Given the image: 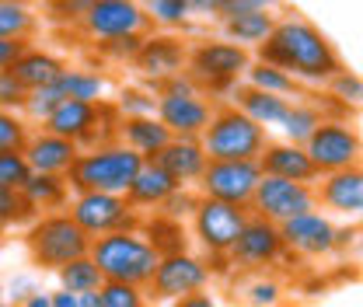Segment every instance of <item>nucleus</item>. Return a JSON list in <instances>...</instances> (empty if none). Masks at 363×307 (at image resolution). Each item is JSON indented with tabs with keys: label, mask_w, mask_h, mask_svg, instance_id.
<instances>
[{
	"label": "nucleus",
	"mask_w": 363,
	"mask_h": 307,
	"mask_svg": "<svg viewBox=\"0 0 363 307\" xmlns=\"http://www.w3.org/2000/svg\"><path fill=\"white\" fill-rule=\"evenodd\" d=\"M259 60L276 63L279 70L294 74L297 81H311V84H325L332 74L342 70V60H339L335 45L304 18L276 21L269 39L259 45Z\"/></svg>",
	"instance_id": "obj_1"
},
{
	"label": "nucleus",
	"mask_w": 363,
	"mask_h": 307,
	"mask_svg": "<svg viewBox=\"0 0 363 307\" xmlns=\"http://www.w3.org/2000/svg\"><path fill=\"white\" fill-rule=\"evenodd\" d=\"M88 255L101 269L105 279H119V283H133V286H147L154 276V265L161 259V252L147 241V234L140 227L91 238Z\"/></svg>",
	"instance_id": "obj_2"
},
{
	"label": "nucleus",
	"mask_w": 363,
	"mask_h": 307,
	"mask_svg": "<svg viewBox=\"0 0 363 307\" xmlns=\"http://www.w3.org/2000/svg\"><path fill=\"white\" fill-rule=\"evenodd\" d=\"M140 164L143 157L133 147H126L123 140H112V143L81 150L67 172V185L70 192H119L123 196L140 172Z\"/></svg>",
	"instance_id": "obj_3"
},
{
	"label": "nucleus",
	"mask_w": 363,
	"mask_h": 307,
	"mask_svg": "<svg viewBox=\"0 0 363 307\" xmlns=\"http://www.w3.org/2000/svg\"><path fill=\"white\" fill-rule=\"evenodd\" d=\"M199 143L210 161H255L262 147L269 143V130L252 123L241 108L224 105V108H213L206 130L199 133Z\"/></svg>",
	"instance_id": "obj_4"
},
{
	"label": "nucleus",
	"mask_w": 363,
	"mask_h": 307,
	"mask_svg": "<svg viewBox=\"0 0 363 307\" xmlns=\"http://www.w3.org/2000/svg\"><path fill=\"white\" fill-rule=\"evenodd\" d=\"M25 248L32 255V262L39 269H60L67 265L70 259H81L88 255L91 248V238L77 227V220L70 213H39L32 220L28 234H25Z\"/></svg>",
	"instance_id": "obj_5"
},
{
	"label": "nucleus",
	"mask_w": 363,
	"mask_h": 307,
	"mask_svg": "<svg viewBox=\"0 0 363 307\" xmlns=\"http://www.w3.org/2000/svg\"><path fill=\"white\" fill-rule=\"evenodd\" d=\"M248 63H252V52L245 45L227 43V39H206L189 49L185 74L206 91H230L245 77Z\"/></svg>",
	"instance_id": "obj_6"
},
{
	"label": "nucleus",
	"mask_w": 363,
	"mask_h": 307,
	"mask_svg": "<svg viewBox=\"0 0 363 307\" xmlns=\"http://www.w3.org/2000/svg\"><path fill=\"white\" fill-rule=\"evenodd\" d=\"M192 238L206 255L227 259L234 238L241 234L245 220H248V206H234V203H220V199H206L199 196L196 210H192Z\"/></svg>",
	"instance_id": "obj_7"
},
{
	"label": "nucleus",
	"mask_w": 363,
	"mask_h": 307,
	"mask_svg": "<svg viewBox=\"0 0 363 307\" xmlns=\"http://www.w3.org/2000/svg\"><path fill=\"white\" fill-rule=\"evenodd\" d=\"M67 213L77 220V227L88 238H101V234H112V230L140 227V210H133L130 199L119 196V192H74Z\"/></svg>",
	"instance_id": "obj_8"
},
{
	"label": "nucleus",
	"mask_w": 363,
	"mask_h": 307,
	"mask_svg": "<svg viewBox=\"0 0 363 307\" xmlns=\"http://www.w3.org/2000/svg\"><path fill=\"white\" fill-rule=\"evenodd\" d=\"M210 265L206 259H199V255H192L189 248H182V252H168V255H161L157 265H154V276H150V283H147V297H154V301H179L185 294H196V290H206L210 286Z\"/></svg>",
	"instance_id": "obj_9"
},
{
	"label": "nucleus",
	"mask_w": 363,
	"mask_h": 307,
	"mask_svg": "<svg viewBox=\"0 0 363 307\" xmlns=\"http://www.w3.org/2000/svg\"><path fill=\"white\" fill-rule=\"evenodd\" d=\"M311 164H315L318 175H328V172H342V168H357L360 164V133L350 126V119H321L318 130L308 136L304 143Z\"/></svg>",
	"instance_id": "obj_10"
},
{
	"label": "nucleus",
	"mask_w": 363,
	"mask_h": 307,
	"mask_svg": "<svg viewBox=\"0 0 363 307\" xmlns=\"http://www.w3.org/2000/svg\"><path fill=\"white\" fill-rule=\"evenodd\" d=\"M315 185L311 182H294V178H276V175H262L252 199H248V213L255 217H266L272 223H283L294 213H304V210H315Z\"/></svg>",
	"instance_id": "obj_11"
},
{
	"label": "nucleus",
	"mask_w": 363,
	"mask_h": 307,
	"mask_svg": "<svg viewBox=\"0 0 363 307\" xmlns=\"http://www.w3.org/2000/svg\"><path fill=\"white\" fill-rule=\"evenodd\" d=\"M259 178H262L259 161H206V168H203V175L196 182V189H199V196H206V199L248 206V199H252Z\"/></svg>",
	"instance_id": "obj_12"
},
{
	"label": "nucleus",
	"mask_w": 363,
	"mask_h": 307,
	"mask_svg": "<svg viewBox=\"0 0 363 307\" xmlns=\"http://www.w3.org/2000/svg\"><path fill=\"white\" fill-rule=\"evenodd\" d=\"M81 25L91 39L105 43L116 35H143L147 32V11L136 0H88Z\"/></svg>",
	"instance_id": "obj_13"
},
{
	"label": "nucleus",
	"mask_w": 363,
	"mask_h": 307,
	"mask_svg": "<svg viewBox=\"0 0 363 307\" xmlns=\"http://www.w3.org/2000/svg\"><path fill=\"white\" fill-rule=\"evenodd\" d=\"M286 255L283 248V238H279V223H272L266 217H255L248 213L241 234L234 238L227 259L238 265V269H262V265H276Z\"/></svg>",
	"instance_id": "obj_14"
},
{
	"label": "nucleus",
	"mask_w": 363,
	"mask_h": 307,
	"mask_svg": "<svg viewBox=\"0 0 363 307\" xmlns=\"http://www.w3.org/2000/svg\"><path fill=\"white\" fill-rule=\"evenodd\" d=\"M335 223L325 210H304V213H294L290 220L279 223V238H283V248L286 252H297V255H308V259H321L328 252H335Z\"/></svg>",
	"instance_id": "obj_15"
},
{
	"label": "nucleus",
	"mask_w": 363,
	"mask_h": 307,
	"mask_svg": "<svg viewBox=\"0 0 363 307\" xmlns=\"http://www.w3.org/2000/svg\"><path fill=\"white\" fill-rule=\"evenodd\" d=\"M154 116L172 130V136H199L206 130L210 116H213V101L203 94V91H157V105H154Z\"/></svg>",
	"instance_id": "obj_16"
},
{
	"label": "nucleus",
	"mask_w": 363,
	"mask_h": 307,
	"mask_svg": "<svg viewBox=\"0 0 363 307\" xmlns=\"http://www.w3.org/2000/svg\"><path fill=\"white\" fill-rule=\"evenodd\" d=\"M185 60H189V49L182 39L175 35H154V39H143L140 52L133 56V67L140 70V77L147 84H154V91L161 88L168 77H175L185 70Z\"/></svg>",
	"instance_id": "obj_17"
},
{
	"label": "nucleus",
	"mask_w": 363,
	"mask_h": 307,
	"mask_svg": "<svg viewBox=\"0 0 363 307\" xmlns=\"http://www.w3.org/2000/svg\"><path fill=\"white\" fill-rule=\"evenodd\" d=\"M321 185H315V199L318 210L335 213V217H350L357 220L363 210V172L357 168H342V172H328L318 175Z\"/></svg>",
	"instance_id": "obj_18"
},
{
	"label": "nucleus",
	"mask_w": 363,
	"mask_h": 307,
	"mask_svg": "<svg viewBox=\"0 0 363 307\" xmlns=\"http://www.w3.org/2000/svg\"><path fill=\"white\" fill-rule=\"evenodd\" d=\"M25 157H28V168L32 172H43V175H67L70 164L77 161L81 147L67 136H56V133H28L25 140Z\"/></svg>",
	"instance_id": "obj_19"
},
{
	"label": "nucleus",
	"mask_w": 363,
	"mask_h": 307,
	"mask_svg": "<svg viewBox=\"0 0 363 307\" xmlns=\"http://www.w3.org/2000/svg\"><path fill=\"white\" fill-rule=\"evenodd\" d=\"M154 161L175 178L179 185H196L210 157H206L199 136H172V140L161 147V154H157Z\"/></svg>",
	"instance_id": "obj_20"
},
{
	"label": "nucleus",
	"mask_w": 363,
	"mask_h": 307,
	"mask_svg": "<svg viewBox=\"0 0 363 307\" xmlns=\"http://www.w3.org/2000/svg\"><path fill=\"white\" fill-rule=\"evenodd\" d=\"M255 161H259L262 175L294 178V182H315L318 178L315 164H311V157H308V150H304L301 143H290V140H283V143H266L262 154H259Z\"/></svg>",
	"instance_id": "obj_21"
},
{
	"label": "nucleus",
	"mask_w": 363,
	"mask_h": 307,
	"mask_svg": "<svg viewBox=\"0 0 363 307\" xmlns=\"http://www.w3.org/2000/svg\"><path fill=\"white\" fill-rule=\"evenodd\" d=\"M105 105V101H101ZM101 105H91V101H77V98H63L56 108H52V116L43 123V130L56 133V136H67V140H74L77 147L88 140V133L94 130V123H98V116H101Z\"/></svg>",
	"instance_id": "obj_22"
},
{
	"label": "nucleus",
	"mask_w": 363,
	"mask_h": 307,
	"mask_svg": "<svg viewBox=\"0 0 363 307\" xmlns=\"http://www.w3.org/2000/svg\"><path fill=\"white\" fill-rule=\"evenodd\" d=\"M175 189H179V182L168 175L157 161H143L140 172L133 175V182H130V189H126L123 196L130 199L133 210H157Z\"/></svg>",
	"instance_id": "obj_23"
},
{
	"label": "nucleus",
	"mask_w": 363,
	"mask_h": 307,
	"mask_svg": "<svg viewBox=\"0 0 363 307\" xmlns=\"http://www.w3.org/2000/svg\"><path fill=\"white\" fill-rule=\"evenodd\" d=\"M234 91V108H241L252 123H259L262 130H279V123L286 119L290 112V101L294 98H283V94H269V91H259V88H230Z\"/></svg>",
	"instance_id": "obj_24"
},
{
	"label": "nucleus",
	"mask_w": 363,
	"mask_h": 307,
	"mask_svg": "<svg viewBox=\"0 0 363 307\" xmlns=\"http://www.w3.org/2000/svg\"><path fill=\"white\" fill-rule=\"evenodd\" d=\"M63 67H67V63H63L60 56H52V52H45V49H35V45H25L21 56H18L7 70L14 74V81H18L21 88L32 91V88L56 84L60 74H63Z\"/></svg>",
	"instance_id": "obj_25"
},
{
	"label": "nucleus",
	"mask_w": 363,
	"mask_h": 307,
	"mask_svg": "<svg viewBox=\"0 0 363 307\" xmlns=\"http://www.w3.org/2000/svg\"><path fill=\"white\" fill-rule=\"evenodd\" d=\"M119 140L133 147L143 161H154L161 147L172 140V130L157 116H133V119H119Z\"/></svg>",
	"instance_id": "obj_26"
},
{
	"label": "nucleus",
	"mask_w": 363,
	"mask_h": 307,
	"mask_svg": "<svg viewBox=\"0 0 363 307\" xmlns=\"http://www.w3.org/2000/svg\"><path fill=\"white\" fill-rule=\"evenodd\" d=\"M21 199L28 203V210L39 217V213H52V210H63L70 203V185L67 175H43V172H32L28 182L21 185Z\"/></svg>",
	"instance_id": "obj_27"
},
{
	"label": "nucleus",
	"mask_w": 363,
	"mask_h": 307,
	"mask_svg": "<svg viewBox=\"0 0 363 307\" xmlns=\"http://www.w3.org/2000/svg\"><path fill=\"white\" fill-rule=\"evenodd\" d=\"M220 25H224L227 43H238L245 49H259L269 39L276 18H272V11H248V14H224Z\"/></svg>",
	"instance_id": "obj_28"
},
{
	"label": "nucleus",
	"mask_w": 363,
	"mask_h": 307,
	"mask_svg": "<svg viewBox=\"0 0 363 307\" xmlns=\"http://www.w3.org/2000/svg\"><path fill=\"white\" fill-rule=\"evenodd\" d=\"M56 84L63 91V98H77V101H91V105H101L108 94V77L91 67H63Z\"/></svg>",
	"instance_id": "obj_29"
},
{
	"label": "nucleus",
	"mask_w": 363,
	"mask_h": 307,
	"mask_svg": "<svg viewBox=\"0 0 363 307\" xmlns=\"http://www.w3.org/2000/svg\"><path fill=\"white\" fill-rule=\"evenodd\" d=\"M245 84L259 91H269V94H283V98H297L301 94V81L286 70H279L276 63L266 60H252L248 70H245Z\"/></svg>",
	"instance_id": "obj_30"
},
{
	"label": "nucleus",
	"mask_w": 363,
	"mask_h": 307,
	"mask_svg": "<svg viewBox=\"0 0 363 307\" xmlns=\"http://www.w3.org/2000/svg\"><path fill=\"white\" fill-rule=\"evenodd\" d=\"M325 119V108L318 105V101H290V112H286V119L279 123V130L283 136L290 140V143H308V136L318 130V123Z\"/></svg>",
	"instance_id": "obj_31"
},
{
	"label": "nucleus",
	"mask_w": 363,
	"mask_h": 307,
	"mask_svg": "<svg viewBox=\"0 0 363 307\" xmlns=\"http://www.w3.org/2000/svg\"><path fill=\"white\" fill-rule=\"evenodd\" d=\"M56 283H60V290L88 294V290H98L105 283V276H101V269L94 265L91 255H81V259H70L67 265L56 269Z\"/></svg>",
	"instance_id": "obj_32"
},
{
	"label": "nucleus",
	"mask_w": 363,
	"mask_h": 307,
	"mask_svg": "<svg viewBox=\"0 0 363 307\" xmlns=\"http://www.w3.org/2000/svg\"><path fill=\"white\" fill-rule=\"evenodd\" d=\"M39 18L28 0H0V39H28Z\"/></svg>",
	"instance_id": "obj_33"
},
{
	"label": "nucleus",
	"mask_w": 363,
	"mask_h": 307,
	"mask_svg": "<svg viewBox=\"0 0 363 307\" xmlns=\"http://www.w3.org/2000/svg\"><path fill=\"white\" fill-rule=\"evenodd\" d=\"M143 234H147V241L161 252V255H168V252H182V248H189V234H185V227H182V220H172V217H157L147 220L143 223Z\"/></svg>",
	"instance_id": "obj_34"
},
{
	"label": "nucleus",
	"mask_w": 363,
	"mask_h": 307,
	"mask_svg": "<svg viewBox=\"0 0 363 307\" xmlns=\"http://www.w3.org/2000/svg\"><path fill=\"white\" fill-rule=\"evenodd\" d=\"M98 307H147V286L105 279L98 286Z\"/></svg>",
	"instance_id": "obj_35"
},
{
	"label": "nucleus",
	"mask_w": 363,
	"mask_h": 307,
	"mask_svg": "<svg viewBox=\"0 0 363 307\" xmlns=\"http://www.w3.org/2000/svg\"><path fill=\"white\" fill-rule=\"evenodd\" d=\"M63 101V91L60 84H45V88H32L25 91V101H21V112L32 119V123H45L52 116V108Z\"/></svg>",
	"instance_id": "obj_36"
},
{
	"label": "nucleus",
	"mask_w": 363,
	"mask_h": 307,
	"mask_svg": "<svg viewBox=\"0 0 363 307\" xmlns=\"http://www.w3.org/2000/svg\"><path fill=\"white\" fill-rule=\"evenodd\" d=\"M154 105H157V91L123 88L112 108H116L119 119H133V116H154Z\"/></svg>",
	"instance_id": "obj_37"
},
{
	"label": "nucleus",
	"mask_w": 363,
	"mask_h": 307,
	"mask_svg": "<svg viewBox=\"0 0 363 307\" xmlns=\"http://www.w3.org/2000/svg\"><path fill=\"white\" fill-rule=\"evenodd\" d=\"M28 175H32V168H28L25 150H0V189L21 192Z\"/></svg>",
	"instance_id": "obj_38"
},
{
	"label": "nucleus",
	"mask_w": 363,
	"mask_h": 307,
	"mask_svg": "<svg viewBox=\"0 0 363 307\" xmlns=\"http://www.w3.org/2000/svg\"><path fill=\"white\" fill-rule=\"evenodd\" d=\"M143 11H147V21L157 28H182L189 21L185 0H150Z\"/></svg>",
	"instance_id": "obj_39"
},
{
	"label": "nucleus",
	"mask_w": 363,
	"mask_h": 307,
	"mask_svg": "<svg viewBox=\"0 0 363 307\" xmlns=\"http://www.w3.org/2000/svg\"><path fill=\"white\" fill-rule=\"evenodd\" d=\"M328 91H332V98H335L342 108H357L363 101V81H360V74H353V70L332 74V77H328Z\"/></svg>",
	"instance_id": "obj_40"
},
{
	"label": "nucleus",
	"mask_w": 363,
	"mask_h": 307,
	"mask_svg": "<svg viewBox=\"0 0 363 307\" xmlns=\"http://www.w3.org/2000/svg\"><path fill=\"white\" fill-rule=\"evenodd\" d=\"M245 304L248 307H279L283 304V286L272 276H255L245 286Z\"/></svg>",
	"instance_id": "obj_41"
},
{
	"label": "nucleus",
	"mask_w": 363,
	"mask_h": 307,
	"mask_svg": "<svg viewBox=\"0 0 363 307\" xmlns=\"http://www.w3.org/2000/svg\"><path fill=\"white\" fill-rule=\"evenodd\" d=\"M35 213L28 210V203L21 199V192H11V189H0V230L7 227H18L25 220H32Z\"/></svg>",
	"instance_id": "obj_42"
},
{
	"label": "nucleus",
	"mask_w": 363,
	"mask_h": 307,
	"mask_svg": "<svg viewBox=\"0 0 363 307\" xmlns=\"http://www.w3.org/2000/svg\"><path fill=\"white\" fill-rule=\"evenodd\" d=\"M28 140V123L18 112L0 108V150H21Z\"/></svg>",
	"instance_id": "obj_43"
},
{
	"label": "nucleus",
	"mask_w": 363,
	"mask_h": 307,
	"mask_svg": "<svg viewBox=\"0 0 363 307\" xmlns=\"http://www.w3.org/2000/svg\"><path fill=\"white\" fill-rule=\"evenodd\" d=\"M192 185H179L157 210H161V217H172V220H189L192 217V210H196V203H199V192H189Z\"/></svg>",
	"instance_id": "obj_44"
},
{
	"label": "nucleus",
	"mask_w": 363,
	"mask_h": 307,
	"mask_svg": "<svg viewBox=\"0 0 363 307\" xmlns=\"http://www.w3.org/2000/svg\"><path fill=\"white\" fill-rule=\"evenodd\" d=\"M140 45H143V35H116V39L98 43V52H101L105 60H116V63H133Z\"/></svg>",
	"instance_id": "obj_45"
},
{
	"label": "nucleus",
	"mask_w": 363,
	"mask_h": 307,
	"mask_svg": "<svg viewBox=\"0 0 363 307\" xmlns=\"http://www.w3.org/2000/svg\"><path fill=\"white\" fill-rule=\"evenodd\" d=\"M21 101H25V88L14 81L11 70H0V108L4 112H21Z\"/></svg>",
	"instance_id": "obj_46"
},
{
	"label": "nucleus",
	"mask_w": 363,
	"mask_h": 307,
	"mask_svg": "<svg viewBox=\"0 0 363 307\" xmlns=\"http://www.w3.org/2000/svg\"><path fill=\"white\" fill-rule=\"evenodd\" d=\"M189 18H224L227 0H185Z\"/></svg>",
	"instance_id": "obj_47"
},
{
	"label": "nucleus",
	"mask_w": 363,
	"mask_h": 307,
	"mask_svg": "<svg viewBox=\"0 0 363 307\" xmlns=\"http://www.w3.org/2000/svg\"><path fill=\"white\" fill-rule=\"evenodd\" d=\"M35 286H39V283H35V276H14V279L7 283V301H11V304H21Z\"/></svg>",
	"instance_id": "obj_48"
},
{
	"label": "nucleus",
	"mask_w": 363,
	"mask_h": 307,
	"mask_svg": "<svg viewBox=\"0 0 363 307\" xmlns=\"http://www.w3.org/2000/svg\"><path fill=\"white\" fill-rule=\"evenodd\" d=\"M279 0H227L224 14H248V11H272Z\"/></svg>",
	"instance_id": "obj_49"
},
{
	"label": "nucleus",
	"mask_w": 363,
	"mask_h": 307,
	"mask_svg": "<svg viewBox=\"0 0 363 307\" xmlns=\"http://www.w3.org/2000/svg\"><path fill=\"white\" fill-rule=\"evenodd\" d=\"M25 45H28V39H0V70H7L21 56Z\"/></svg>",
	"instance_id": "obj_50"
},
{
	"label": "nucleus",
	"mask_w": 363,
	"mask_h": 307,
	"mask_svg": "<svg viewBox=\"0 0 363 307\" xmlns=\"http://www.w3.org/2000/svg\"><path fill=\"white\" fill-rule=\"evenodd\" d=\"M172 307H217V301L210 297V290H196V294H185L179 301H172Z\"/></svg>",
	"instance_id": "obj_51"
},
{
	"label": "nucleus",
	"mask_w": 363,
	"mask_h": 307,
	"mask_svg": "<svg viewBox=\"0 0 363 307\" xmlns=\"http://www.w3.org/2000/svg\"><path fill=\"white\" fill-rule=\"evenodd\" d=\"M49 307H81L77 304V294H70V290H49Z\"/></svg>",
	"instance_id": "obj_52"
},
{
	"label": "nucleus",
	"mask_w": 363,
	"mask_h": 307,
	"mask_svg": "<svg viewBox=\"0 0 363 307\" xmlns=\"http://www.w3.org/2000/svg\"><path fill=\"white\" fill-rule=\"evenodd\" d=\"M18 307H49V290L35 286V290H32V294H28V297H25Z\"/></svg>",
	"instance_id": "obj_53"
},
{
	"label": "nucleus",
	"mask_w": 363,
	"mask_h": 307,
	"mask_svg": "<svg viewBox=\"0 0 363 307\" xmlns=\"http://www.w3.org/2000/svg\"><path fill=\"white\" fill-rule=\"evenodd\" d=\"M77 304H81V307H98V290H88V294H77Z\"/></svg>",
	"instance_id": "obj_54"
},
{
	"label": "nucleus",
	"mask_w": 363,
	"mask_h": 307,
	"mask_svg": "<svg viewBox=\"0 0 363 307\" xmlns=\"http://www.w3.org/2000/svg\"><path fill=\"white\" fill-rule=\"evenodd\" d=\"M0 307H18V304H11V301H0Z\"/></svg>",
	"instance_id": "obj_55"
},
{
	"label": "nucleus",
	"mask_w": 363,
	"mask_h": 307,
	"mask_svg": "<svg viewBox=\"0 0 363 307\" xmlns=\"http://www.w3.org/2000/svg\"><path fill=\"white\" fill-rule=\"evenodd\" d=\"M136 4H143V7H147V4H150V0H136Z\"/></svg>",
	"instance_id": "obj_56"
}]
</instances>
